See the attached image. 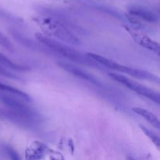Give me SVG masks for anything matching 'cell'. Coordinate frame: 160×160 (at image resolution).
Instances as JSON below:
<instances>
[{
  "mask_svg": "<svg viewBox=\"0 0 160 160\" xmlns=\"http://www.w3.org/2000/svg\"><path fill=\"white\" fill-rule=\"evenodd\" d=\"M35 38L40 43L45 45L46 48H49L50 50L56 52V54L60 55L62 57L66 58L71 62L81 64L83 66L98 67V64L94 62L87 55L75 49L70 45H67L63 42H59L56 39L47 37V36L44 35L43 34H41V33H36Z\"/></svg>",
  "mask_w": 160,
  "mask_h": 160,
  "instance_id": "cell-1",
  "label": "cell"
},
{
  "mask_svg": "<svg viewBox=\"0 0 160 160\" xmlns=\"http://www.w3.org/2000/svg\"><path fill=\"white\" fill-rule=\"evenodd\" d=\"M87 56L90 59H92L94 62H96L97 64H100L102 67L112 69V70L120 72V73H126V74H128L129 76L132 77L134 78H137V79L140 80H147V81H152V82H159V78L156 75L148 71H146V70H140V69L134 68V67H128V66L125 65H121V64H119L118 62L112 60V59L105 57V56H101V55L96 54V53L88 52Z\"/></svg>",
  "mask_w": 160,
  "mask_h": 160,
  "instance_id": "cell-2",
  "label": "cell"
},
{
  "mask_svg": "<svg viewBox=\"0 0 160 160\" xmlns=\"http://www.w3.org/2000/svg\"><path fill=\"white\" fill-rule=\"evenodd\" d=\"M38 25L44 32V35L51 38L56 39L59 42H62L67 45H73L75 46L81 45L79 38L65 25L55 20L44 18L38 22Z\"/></svg>",
  "mask_w": 160,
  "mask_h": 160,
  "instance_id": "cell-3",
  "label": "cell"
},
{
  "mask_svg": "<svg viewBox=\"0 0 160 160\" xmlns=\"http://www.w3.org/2000/svg\"><path fill=\"white\" fill-rule=\"evenodd\" d=\"M109 76L122 85L125 86L127 88L130 89L132 92H136L138 95H142L145 98H148L151 101L154 102L156 104L159 105L160 103V95L158 91L153 90L150 88L146 87L145 85L139 84L136 81L129 79L123 75L118 74L116 73H109Z\"/></svg>",
  "mask_w": 160,
  "mask_h": 160,
  "instance_id": "cell-4",
  "label": "cell"
},
{
  "mask_svg": "<svg viewBox=\"0 0 160 160\" xmlns=\"http://www.w3.org/2000/svg\"><path fill=\"white\" fill-rule=\"evenodd\" d=\"M0 101L9 109V111L26 117L32 121H36L37 112L31 107L27 106L25 101L10 94L0 92Z\"/></svg>",
  "mask_w": 160,
  "mask_h": 160,
  "instance_id": "cell-5",
  "label": "cell"
},
{
  "mask_svg": "<svg viewBox=\"0 0 160 160\" xmlns=\"http://www.w3.org/2000/svg\"><path fill=\"white\" fill-rule=\"evenodd\" d=\"M57 64L62 70L67 71V73H71L72 75L80 78V79L88 81V82L92 83V84H95L96 86H102L101 82L95 77H94L93 75L91 74L88 72L79 68L77 66H75L74 64L70 63V62H65V61H59Z\"/></svg>",
  "mask_w": 160,
  "mask_h": 160,
  "instance_id": "cell-6",
  "label": "cell"
},
{
  "mask_svg": "<svg viewBox=\"0 0 160 160\" xmlns=\"http://www.w3.org/2000/svg\"><path fill=\"white\" fill-rule=\"evenodd\" d=\"M128 12L133 17H137L138 19H141L148 23H156L159 20L158 16L153 11L142 6L134 5L130 6L128 8Z\"/></svg>",
  "mask_w": 160,
  "mask_h": 160,
  "instance_id": "cell-7",
  "label": "cell"
},
{
  "mask_svg": "<svg viewBox=\"0 0 160 160\" xmlns=\"http://www.w3.org/2000/svg\"><path fill=\"white\" fill-rule=\"evenodd\" d=\"M128 31L130 33V34L132 36L133 39L138 45H140L143 48H145L146 49L154 52H156L159 56L160 52V47L157 42H155V41L152 40L149 37H148L145 34L138 33L135 31H131V30L129 29H128Z\"/></svg>",
  "mask_w": 160,
  "mask_h": 160,
  "instance_id": "cell-8",
  "label": "cell"
},
{
  "mask_svg": "<svg viewBox=\"0 0 160 160\" xmlns=\"http://www.w3.org/2000/svg\"><path fill=\"white\" fill-rule=\"evenodd\" d=\"M47 147L41 142H34L31 147L27 148L25 152L26 160H40L45 156Z\"/></svg>",
  "mask_w": 160,
  "mask_h": 160,
  "instance_id": "cell-9",
  "label": "cell"
},
{
  "mask_svg": "<svg viewBox=\"0 0 160 160\" xmlns=\"http://www.w3.org/2000/svg\"><path fill=\"white\" fill-rule=\"evenodd\" d=\"M132 110L134 111V113L138 114L140 117H143L146 121H148L152 126L154 127L155 128L159 130L160 128V122L159 118L157 117V116L155 115L154 113H152L150 111L147 110V109H144V108H140V107H134L133 108Z\"/></svg>",
  "mask_w": 160,
  "mask_h": 160,
  "instance_id": "cell-10",
  "label": "cell"
},
{
  "mask_svg": "<svg viewBox=\"0 0 160 160\" xmlns=\"http://www.w3.org/2000/svg\"><path fill=\"white\" fill-rule=\"evenodd\" d=\"M0 65L2 66L6 69H9V70H17V71H24V70H28V67H25L23 66L17 64L16 62H12V60L5 56L4 55L2 54L0 52Z\"/></svg>",
  "mask_w": 160,
  "mask_h": 160,
  "instance_id": "cell-11",
  "label": "cell"
},
{
  "mask_svg": "<svg viewBox=\"0 0 160 160\" xmlns=\"http://www.w3.org/2000/svg\"><path fill=\"white\" fill-rule=\"evenodd\" d=\"M140 128L142 129V131H143L144 134L150 139V140L152 142V143L154 145H156V146L157 148H159L160 147V138L158 134H156V133L153 132L152 131H151L148 128H145L144 126H140Z\"/></svg>",
  "mask_w": 160,
  "mask_h": 160,
  "instance_id": "cell-12",
  "label": "cell"
},
{
  "mask_svg": "<svg viewBox=\"0 0 160 160\" xmlns=\"http://www.w3.org/2000/svg\"><path fill=\"white\" fill-rule=\"evenodd\" d=\"M0 46L6 48V50H8V51L9 52H14V50H15L12 42H11L10 41H9V39L4 34H2L1 31H0Z\"/></svg>",
  "mask_w": 160,
  "mask_h": 160,
  "instance_id": "cell-13",
  "label": "cell"
},
{
  "mask_svg": "<svg viewBox=\"0 0 160 160\" xmlns=\"http://www.w3.org/2000/svg\"><path fill=\"white\" fill-rule=\"evenodd\" d=\"M5 151H6V154L9 156L10 160H20V156L17 154V152H16L13 148H11V147L6 146L5 147Z\"/></svg>",
  "mask_w": 160,
  "mask_h": 160,
  "instance_id": "cell-14",
  "label": "cell"
},
{
  "mask_svg": "<svg viewBox=\"0 0 160 160\" xmlns=\"http://www.w3.org/2000/svg\"><path fill=\"white\" fill-rule=\"evenodd\" d=\"M0 75L6 77V78H9V79H20L18 76H17V75L13 74L12 73L9 72L7 69H6L5 67H3L1 65H0Z\"/></svg>",
  "mask_w": 160,
  "mask_h": 160,
  "instance_id": "cell-15",
  "label": "cell"
},
{
  "mask_svg": "<svg viewBox=\"0 0 160 160\" xmlns=\"http://www.w3.org/2000/svg\"><path fill=\"white\" fill-rule=\"evenodd\" d=\"M51 160H64L61 155H53L51 156Z\"/></svg>",
  "mask_w": 160,
  "mask_h": 160,
  "instance_id": "cell-16",
  "label": "cell"
},
{
  "mask_svg": "<svg viewBox=\"0 0 160 160\" xmlns=\"http://www.w3.org/2000/svg\"><path fill=\"white\" fill-rule=\"evenodd\" d=\"M127 160H135V159H134V158H132V157H131V156H129V157L127 158Z\"/></svg>",
  "mask_w": 160,
  "mask_h": 160,
  "instance_id": "cell-17",
  "label": "cell"
}]
</instances>
